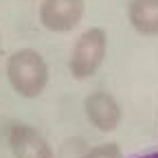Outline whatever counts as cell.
I'll use <instances>...</instances> for the list:
<instances>
[{
	"label": "cell",
	"mask_w": 158,
	"mask_h": 158,
	"mask_svg": "<svg viewBox=\"0 0 158 158\" xmlns=\"http://www.w3.org/2000/svg\"><path fill=\"white\" fill-rule=\"evenodd\" d=\"M7 81L15 94L35 99L48 86V66L35 48H20L7 59Z\"/></svg>",
	"instance_id": "6da1fadb"
},
{
	"label": "cell",
	"mask_w": 158,
	"mask_h": 158,
	"mask_svg": "<svg viewBox=\"0 0 158 158\" xmlns=\"http://www.w3.org/2000/svg\"><path fill=\"white\" fill-rule=\"evenodd\" d=\"M108 55V33L101 27H90L77 37L73 46L68 70L75 79H88L92 77Z\"/></svg>",
	"instance_id": "7a4b0ae2"
},
{
	"label": "cell",
	"mask_w": 158,
	"mask_h": 158,
	"mask_svg": "<svg viewBox=\"0 0 158 158\" xmlns=\"http://www.w3.org/2000/svg\"><path fill=\"white\" fill-rule=\"evenodd\" d=\"M86 0H42L40 22L51 33H68L84 18Z\"/></svg>",
	"instance_id": "3957f363"
},
{
	"label": "cell",
	"mask_w": 158,
	"mask_h": 158,
	"mask_svg": "<svg viewBox=\"0 0 158 158\" xmlns=\"http://www.w3.org/2000/svg\"><path fill=\"white\" fill-rule=\"evenodd\" d=\"M7 138L13 158H53V147L48 141L29 123H13Z\"/></svg>",
	"instance_id": "277c9868"
},
{
	"label": "cell",
	"mask_w": 158,
	"mask_h": 158,
	"mask_svg": "<svg viewBox=\"0 0 158 158\" xmlns=\"http://www.w3.org/2000/svg\"><path fill=\"white\" fill-rule=\"evenodd\" d=\"M86 116L88 121L99 130V132H112L118 127L123 118V110L121 103L116 101V97L106 92V90H94L86 97V103H84Z\"/></svg>",
	"instance_id": "5b68a950"
},
{
	"label": "cell",
	"mask_w": 158,
	"mask_h": 158,
	"mask_svg": "<svg viewBox=\"0 0 158 158\" xmlns=\"http://www.w3.org/2000/svg\"><path fill=\"white\" fill-rule=\"evenodd\" d=\"M127 20L136 33L156 37L158 35V0H130Z\"/></svg>",
	"instance_id": "8992f818"
},
{
	"label": "cell",
	"mask_w": 158,
	"mask_h": 158,
	"mask_svg": "<svg viewBox=\"0 0 158 158\" xmlns=\"http://www.w3.org/2000/svg\"><path fill=\"white\" fill-rule=\"evenodd\" d=\"M84 158H123L121 147L116 143H101L84 154Z\"/></svg>",
	"instance_id": "52a82bcc"
},
{
	"label": "cell",
	"mask_w": 158,
	"mask_h": 158,
	"mask_svg": "<svg viewBox=\"0 0 158 158\" xmlns=\"http://www.w3.org/2000/svg\"><path fill=\"white\" fill-rule=\"evenodd\" d=\"M132 158H158V149H152V152H145V154H136Z\"/></svg>",
	"instance_id": "ba28073f"
}]
</instances>
